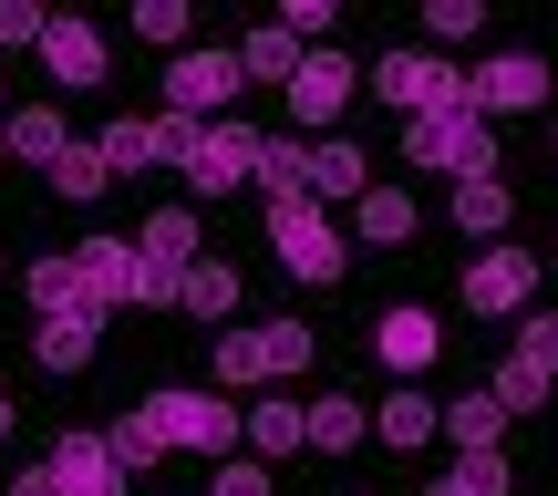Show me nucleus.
I'll list each match as a JSON object with an SVG mask.
<instances>
[{
	"label": "nucleus",
	"mask_w": 558,
	"mask_h": 496,
	"mask_svg": "<svg viewBox=\"0 0 558 496\" xmlns=\"http://www.w3.org/2000/svg\"><path fill=\"white\" fill-rule=\"evenodd\" d=\"M135 32L145 41H186V0H135Z\"/></svg>",
	"instance_id": "4c0bfd02"
},
{
	"label": "nucleus",
	"mask_w": 558,
	"mask_h": 496,
	"mask_svg": "<svg viewBox=\"0 0 558 496\" xmlns=\"http://www.w3.org/2000/svg\"><path fill=\"white\" fill-rule=\"evenodd\" d=\"M486 403H497L507 424H518V414H548V373H527V362L507 352V362H497V383H486Z\"/></svg>",
	"instance_id": "2f4dec72"
},
{
	"label": "nucleus",
	"mask_w": 558,
	"mask_h": 496,
	"mask_svg": "<svg viewBox=\"0 0 558 496\" xmlns=\"http://www.w3.org/2000/svg\"><path fill=\"white\" fill-rule=\"evenodd\" d=\"M403 156L414 166H435V177H497V124H476V114H424V124H403Z\"/></svg>",
	"instance_id": "7ed1b4c3"
},
{
	"label": "nucleus",
	"mask_w": 558,
	"mask_h": 496,
	"mask_svg": "<svg viewBox=\"0 0 558 496\" xmlns=\"http://www.w3.org/2000/svg\"><path fill=\"white\" fill-rule=\"evenodd\" d=\"M207 486H218V496H279L259 456H218V465H207Z\"/></svg>",
	"instance_id": "c9c22d12"
},
{
	"label": "nucleus",
	"mask_w": 558,
	"mask_h": 496,
	"mask_svg": "<svg viewBox=\"0 0 558 496\" xmlns=\"http://www.w3.org/2000/svg\"><path fill=\"white\" fill-rule=\"evenodd\" d=\"M279 94H290V124H300V135H331V124L352 114V94H362V62H341L331 41H320V52H300V73L279 83Z\"/></svg>",
	"instance_id": "39448f33"
},
{
	"label": "nucleus",
	"mask_w": 558,
	"mask_h": 496,
	"mask_svg": "<svg viewBox=\"0 0 558 496\" xmlns=\"http://www.w3.org/2000/svg\"><path fill=\"white\" fill-rule=\"evenodd\" d=\"M373 352H383V373H435V352H445V320L435 311H414V300H403V311H373Z\"/></svg>",
	"instance_id": "9b49d317"
},
{
	"label": "nucleus",
	"mask_w": 558,
	"mask_h": 496,
	"mask_svg": "<svg viewBox=\"0 0 558 496\" xmlns=\"http://www.w3.org/2000/svg\"><path fill=\"white\" fill-rule=\"evenodd\" d=\"M32 362H41V373H83V362H94V320H41Z\"/></svg>",
	"instance_id": "c756f323"
},
{
	"label": "nucleus",
	"mask_w": 558,
	"mask_h": 496,
	"mask_svg": "<svg viewBox=\"0 0 558 496\" xmlns=\"http://www.w3.org/2000/svg\"><path fill=\"white\" fill-rule=\"evenodd\" d=\"M507 218H518L507 177H465L456 186V239H507Z\"/></svg>",
	"instance_id": "412c9836"
},
{
	"label": "nucleus",
	"mask_w": 558,
	"mask_h": 496,
	"mask_svg": "<svg viewBox=\"0 0 558 496\" xmlns=\"http://www.w3.org/2000/svg\"><path fill=\"white\" fill-rule=\"evenodd\" d=\"M259 197L269 207L311 197V145H300V135H259Z\"/></svg>",
	"instance_id": "5701e85b"
},
{
	"label": "nucleus",
	"mask_w": 558,
	"mask_h": 496,
	"mask_svg": "<svg viewBox=\"0 0 558 496\" xmlns=\"http://www.w3.org/2000/svg\"><path fill=\"white\" fill-rule=\"evenodd\" d=\"M41 465L62 476V496H135V476L104 456V435H52V456H41Z\"/></svg>",
	"instance_id": "ddd939ff"
},
{
	"label": "nucleus",
	"mask_w": 558,
	"mask_h": 496,
	"mask_svg": "<svg viewBox=\"0 0 558 496\" xmlns=\"http://www.w3.org/2000/svg\"><path fill=\"white\" fill-rule=\"evenodd\" d=\"M0 156H11V145H0Z\"/></svg>",
	"instance_id": "c03bdc74"
},
{
	"label": "nucleus",
	"mask_w": 558,
	"mask_h": 496,
	"mask_svg": "<svg viewBox=\"0 0 558 496\" xmlns=\"http://www.w3.org/2000/svg\"><path fill=\"white\" fill-rule=\"evenodd\" d=\"M445 435H456V456H507V414L486 394H456V403H445Z\"/></svg>",
	"instance_id": "b1692460"
},
{
	"label": "nucleus",
	"mask_w": 558,
	"mask_h": 496,
	"mask_svg": "<svg viewBox=\"0 0 558 496\" xmlns=\"http://www.w3.org/2000/svg\"><path fill=\"white\" fill-rule=\"evenodd\" d=\"M135 311H177V269H145L135 258Z\"/></svg>",
	"instance_id": "ea45409f"
},
{
	"label": "nucleus",
	"mask_w": 558,
	"mask_h": 496,
	"mask_svg": "<svg viewBox=\"0 0 558 496\" xmlns=\"http://www.w3.org/2000/svg\"><path fill=\"white\" fill-rule=\"evenodd\" d=\"M104 456H114L124 476H145V465L166 456V435H156V424H145V403H135V414H114V424H104Z\"/></svg>",
	"instance_id": "7c9ffc66"
},
{
	"label": "nucleus",
	"mask_w": 558,
	"mask_h": 496,
	"mask_svg": "<svg viewBox=\"0 0 558 496\" xmlns=\"http://www.w3.org/2000/svg\"><path fill=\"white\" fill-rule=\"evenodd\" d=\"M145 424L166 435V456H239V403L218 394H145Z\"/></svg>",
	"instance_id": "f03ea898"
},
{
	"label": "nucleus",
	"mask_w": 558,
	"mask_h": 496,
	"mask_svg": "<svg viewBox=\"0 0 558 496\" xmlns=\"http://www.w3.org/2000/svg\"><path fill=\"white\" fill-rule=\"evenodd\" d=\"M32 52H41V73H52L62 94H94V83H104V32H94V21H41Z\"/></svg>",
	"instance_id": "f8f14e48"
},
{
	"label": "nucleus",
	"mask_w": 558,
	"mask_h": 496,
	"mask_svg": "<svg viewBox=\"0 0 558 496\" xmlns=\"http://www.w3.org/2000/svg\"><path fill=\"white\" fill-rule=\"evenodd\" d=\"M435 435H445V403L424 394V383L383 394V445H393V456H414V445H435Z\"/></svg>",
	"instance_id": "a211bd4d"
},
{
	"label": "nucleus",
	"mask_w": 558,
	"mask_h": 496,
	"mask_svg": "<svg viewBox=\"0 0 558 496\" xmlns=\"http://www.w3.org/2000/svg\"><path fill=\"white\" fill-rule=\"evenodd\" d=\"M21 41H41V11L32 0H0V52H21Z\"/></svg>",
	"instance_id": "58836bf2"
},
{
	"label": "nucleus",
	"mask_w": 558,
	"mask_h": 496,
	"mask_svg": "<svg viewBox=\"0 0 558 496\" xmlns=\"http://www.w3.org/2000/svg\"><path fill=\"white\" fill-rule=\"evenodd\" d=\"M362 186H373V156L352 135H311V207H362Z\"/></svg>",
	"instance_id": "4468645a"
},
{
	"label": "nucleus",
	"mask_w": 558,
	"mask_h": 496,
	"mask_svg": "<svg viewBox=\"0 0 558 496\" xmlns=\"http://www.w3.org/2000/svg\"><path fill=\"white\" fill-rule=\"evenodd\" d=\"M104 186H114V166H104V145H62V156H52V197L94 207Z\"/></svg>",
	"instance_id": "bb28decb"
},
{
	"label": "nucleus",
	"mask_w": 558,
	"mask_h": 496,
	"mask_svg": "<svg viewBox=\"0 0 558 496\" xmlns=\"http://www.w3.org/2000/svg\"><path fill=\"white\" fill-rule=\"evenodd\" d=\"M548 249H558V239H548Z\"/></svg>",
	"instance_id": "a18cd8bd"
},
{
	"label": "nucleus",
	"mask_w": 558,
	"mask_h": 496,
	"mask_svg": "<svg viewBox=\"0 0 558 496\" xmlns=\"http://www.w3.org/2000/svg\"><path fill=\"white\" fill-rule=\"evenodd\" d=\"M548 156H558V114H548Z\"/></svg>",
	"instance_id": "37998d69"
},
{
	"label": "nucleus",
	"mask_w": 558,
	"mask_h": 496,
	"mask_svg": "<svg viewBox=\"0 0 558 496\" xmlns=\"http://www.w3.org/2000/svg\"><path fill=\"white\" fill-rule=\"evenodd\" d=\"M239 445H248V456H300V445H311V435H300V403H239Z\"/></svg>",
	"instance_id": "4be33fe9"
},
{
	"label": "nucleus",
	"mask_w": 558,
	"mask_h": 496,
	"mask_svg": "<svg viewBox=\"0 0 558 496\" xmlns=\"http://www.w3.org/2000/svg\"><path fill=\"white\" fill-rule=\"evenodd\" d=\"M177 311H197V320H228V311H239V269H228V258H197V269L177 279Z\"/></svg>",
	"instance_id": "a878e982"
},
{
	"label": "nucleus",
	"mask_w": 558,
	"mask_h": 496,
	"mask_svg": "<svg viewBox=\"0 0 558 496\" xmlns=\"http://www.w3.org/2000/svg\"><path fill=\"white\" fill-rule=\"evenodd\" d=\"M135 258H145V269H197V207H156V218H145L135 228Z\"/></svg>",
	"instance_id": "f3484780"
},
{
	"label": "nucleus",
	"mask_w": 558,
	"mask_h": 496,
	"mask_svg": "<svg viewBox=\"0 0 558 496\" xmlns=\"http://www.w3.org/2000/svg\"><path fill=\"white\" fill-rule=\"evenodd\" d=\"M465 114L497 124V114H548V62L538 52H486L465 73Z\"/></svg>",
	"instance_id": "423d86ee"
},
{
	"label": "nucleus",
	"mask_w": 558,
	"mask_h": 496,
	"mask_svg": "<svg viewBox=\"0 0 558 496\" xmlns=\"http://www.w3.org/2000/svg\"><path fill=\"white\" fill-rule=\"evenodd\" d=\"M259 341H269V383H279V373H311V352H320V341H311V320H269Z\"/></svg>",
	"instance_id": "72a5a7b5"
},
{
	"label": "nucleus",
	"mask_w": 558,
	"mask_h": 496,
	"mask_svg": "<svg viewBox=\"0 0 558 496\" xmlns=\"http://www.w3.org/2000/svg\"><path fill=\"white\" fill-rule=\"evenodd\" d=\"M73 279H83V311H135V239H73Z\"/></svg>",
	"instance_id": "9d476101"
},
{
	"label": "nucleus",
	"mask_w": 558,
	"mask_h": 496,
	"mask_svg": "<svg viewBox=\"0 0 558 496\" xmlns=\"http://www.w3.org/2000/svg\"><path fill=\"white\" fill-rule=\"evenodd\" d=\"M239 73H248V83H290V73H300V41L279 32V21H259V32L239 41Z\"/></svg>",
	"instance_id": "cd10ccee"
},
{
	"label": "nucleus",
	"mask_w": 558,
	"mask_h": 496,
	"mask_svg": "<svg viewBox=\"0 0 558 496\" xmlns=\"http://www.w3.org/2000/svg\"><path fill=\"white\" fill-rule=\"evenodd\" d=\"M269 249H279V269H300V279H311V290H331V279L352 269V249H341L331 207H311V197L269 207Z\"/></svg>",
	"instance_id": "20e7f679"
},
{
	"label": "nucleus",
	"mask_w": 558,
	"mask_h": 496,
	"mask_svg": "<svg viewBox=\"0 0 558 496\" xmlns=\"http://www.w3.org/2000/svg\"><path fill=\"white\" fill-rule=\"evenodd\" d=\"M414 228H424V207H414V186H362V207H352V239H373V249H414Z\"/></svg>",
	"instance_id": "2eb2a0df"
},
{
	"label": "nucleus",
	"mask_w": 558,
	"mask_h": 496,
	"mask_svg": "<svg viewBox=\"0 0 558 496\" xmlns=\"http://www.w3.org/2000/svg\"><path fill=\"white\" fill-rule=\"evenodd\" d=\"M104 166H114V177H145V166H166L177 156V145H166V124H145V114H124V124H104Z\"/></svg>",
	"instance_id": "6ab92c4d"
},
{
	"label": "nucleus",
	"mask_w": 558,
	"mask_h": 496,
	"mask_svg": "<svg viewBox=\"0 0 558 496\" xmlns=\"http://www.w3.org/2000/svg\"><path fill=\"white\" fill-rule=\"evenodd\" d=\"M0 145H11V156H41V166H52L73 135H62V114H52V104H11V114H0Z\"/></svg>",
	"instance_id": "393cba45"
},
{
	"label": "nucleus",
	"mask_w": 558,
	"mask_h": 496,
	"mask_svg": "<svg viewBox=\"0 0 558 496\" xmlns=\"http://www.w3.org/2000/svg\"><path fill=\"white\" fill-rule=\"evenodd\" d=\"M424 32H435V41H476V32H486V0H435Z\"/></svg>",
	"instance_id": "e433bc0d"
},
{
	"label": "nucleus",
	"mask_w": 558,
	"mask_h": 496,
	"mask_svg": "<svg viewBox=\"0 0 558 496\" xmlns=\"http://www.w3.org/2000/svg\"><path fill=\"white\" fill-rule=\"evenodd\" d=\"M239 52H207V41H197V52H177V62H166V114H177V124H218L228 114V104H239Z\"/></svg>",
	"instance_id": "0eeeda50"
},
{
	"label": "nucleus",
	"mask_w": 558,
	"mask_h": 496,
	"mask_svg": "<svg viewBox=\"0 0 558 496\" xmlns=\"http://www.w3.org/2000/svg\"><path fill=\"white\" fill-rule=\"evenodd\" d=\"M0 435H11V394H0Z\"/></svg>",
	"instance_id": "79ce46f5"
},
{
	"label": "nucleus",
	"mask_w": 558,
	"mask_h": 496,
	"mask_svg": "<svg viewBox=\"0 0 558 496\" xmlns=\"http://www.w3.org/2000/svg\"><path fill=\"white\" fill-rule=\"evenodd\" d=\"M518 362L558 383V311H527V320H518Z\"/></svg>",
	"instance_id": "f704fd0d"
},
{
	"label": "nucleus",
	"mask_w": 558,
	"mask_h": 496,
	"mask_svg": "<svg viewBox=\"0 0 558 496\" xmlns=\"http://www.w3.org/2000/svg\"><path fill=\"white\" fill-rule=\"evenodd\" d=\"M248 177H259V135H248L239 114L186 135V186H197V197H228V186H248Z\"/></svg>",
	"instance_id": "6e6552de"
},
{
	"label": "nucleus",
	"mask_w": 558,
	"mask_h": 496,
	"mask_svg": "<svg viewBox=\"0 0 558 496\" xmlns=\"http://www.w3.org/2000/svg\"><path fill=\"white\" fill-rule=\"evenodd\" d=\"M507 486H518V465H507V456H456L424 496H507Z\"/></svg>",
	"instance_id": "c85d7f7f"
},
{
	"label": "nucleus",
	"mask_w": 558,
	"mask_h": 496,
	"mask_svg": "<svg viewBox=\"0 0 558 496\" xmlns=\"http://www.w3.org/2000/svg\"><path fill=\"white\" fill-rule=\"evenodd\" d=\"M218 383L228 394H259L269 383V341L259 331H218Z\"/></svg>",
	"instance_id": "473e14b6"
},
{
	"label": "nucleus",
	"mask_w": 558,
	"mask_h": 496,
	"mask_svg": "<svg viewBox=\"0 0 558 496\" xmlns=\"http://www.w3.org/2000/svg\"><path fill=\"white\" fill-rule=\"evenodd\" d=\"M300 435H311V456H352V445L373 435V414H362L352 394H311L300 403Z\"/></svg>",
	"instance_id": "dca6fc26"
},
{
	"label": "nucleus",
	"mask_w": 558,
	"mask_h": 496,
	"mask_svg": "<svg viewBox=\"0 0 558 496\" xmlns=\"http://www.w3.org/2000/svg\"><path fill=\"white\" fill-rule=\"evenodd\" d=\"M362 83H373L383 104H403L414 124L424 114H465V62H445V52H383Z\"/></svg>",
	"instance_id": "f257e3e1"
},
{
	"label": "nucleus",
	"mask_w": 558,
	"mask_h": 496,
	"mask_svg": "<svg viewBox=\"0 0 558 496\" xmlns=\"http://www.w3.org/2000/svg\"><path fill=\"white\" fill-rule=\"evenodd\" d=\"M21 290H32V311H41V320H94V311H83V279H73V258H52V249H41L32 269H21Z\"/></svg>",
	"instance_id": "aec40b11"
},
{
	"label": "nucleus",
	"mask_w": 558,
	"mask_h": 496,
	"mask_svg": "<svg viewBox=\"0 0 558 496\" xmlns=\"http://www.w3.org/2000/svg\"><path fill=\"white\" fill-rule=\"evenodd\" d=\"M527 300H538V249L497 239L476 269H465V311H476V320H507V311H527Z\"/></svg>",
	"instance_id": "1a4fd4ad"
},
{
	"label": "nucleus",
	"mask_w": 558,
	"mask_h": 496,
	"mask_svg": "<svg viewBox=\"0 0 558 496\" xmlns=\"http://www.w3.org/2000/svg\"><path fill=\"white\" fill-rule=\"evenodd\" d=\"M11 496H62V476H52V465H21V476H11Z\"/></svg>",
	"instance_id": "a19ab883"
}]
</instances>
